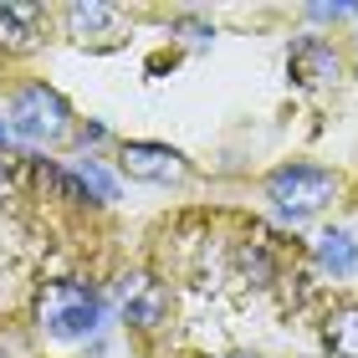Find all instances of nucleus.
I'll list each match as a JSON object with an SVG mask.
<instances>
[{"mask_svg":"<svg viewBox=\"0 0 358 358\" xmlns=\"http://www.w3.org/2000/svg\"><path fill=\"white\" fill-rule=\"evenodd\" d=\"M36 322L52 338H87L97 333V322H103V297H97V287L87 282H72V276H62V282H41L36 287Z\"/></svg>","mask_w":358,"mask_h":358,"instance_id":"f257e3e1","label":"nucleus"},{"mask_svg":"<svg viewBox=\"0 0 358 358\" xmlns=\"http://www.w3.org/2000/svg\"><path fill=\"white\" fill-rule=\"evenodd\" d=\"M266 200L292 220H307L338 200V174L322 164H282L266 174Z\"/></svg>","mask_w":358,"mask_h":358,"instance_id":"f03ea898","label":"nucleus"},{"mask_svg":"<svg viewBox=\"0 0 358 358\" xmlns=\"http://www.w3.org/2000/svg\"><path fill=\"white\" fill-rule=\"evenodd\" d=\"M6 113H10L6 128H10V134H21V138H31V143H57V138L72 134V108H67V97H62L57 87H46V83L15 87Z\"/></svg>","mask_w":358,"mask_h":358,"instance_id":"7ed1b4c3","label":"nucleus"},{"mask_svg":"<svg viewBox=\"0 0 358 358\" xmlns=\"http://www.w3.org/2000/svg\"><path fill=\"white\" fill-rule=\"evenodd\" d=\"M118 302H123V322L134 333H159L169 322V287L149 271H128L118 282Z\"/></svg>","mask_w":358,"mask_h":358,"instance_id":"20e7f679","label":"nucleus"},{"mask_svg":"<svg viewBox=\"0 0 358 358\" xmlns=\"http://www.w3.org/2000/svg\"><path fill=\"white\" fill-rule=\"evenodd\" d=\"M118 169L128 179H143V185H179L189 174L185 154L169 149V143H154V138H128L118 149Z\"/></svg>","mask_w":358,"mask_h":358,"instance_id":"39448f33","label":"nucleus"},{"mask_svg":"<svg viewBox=\"0 0 358 358\" xmlns=\"http://www.w3.org/2000/svg\"><path fill=\"white\" fill-rule=\"evenodd\" d=\"M62 26L77 46H118L123 41V10L103 6V0H77L62 6Z\"/></svg>","mask_w":358,"mask_h":358,"instance_id":"423d86ee","label":"nucleus"},{"mask_svg":"<svg viewBox=\"0 0 358 358\" xmlns=\"http://www.w3.org/2000/svg\"><path fill=\"white\" fill-rule=\"evenodd\" d=\"M338 72H343V62H338V52L322 36H302V41H292V52H287V77L297 87H328L338 83Z\"/></svg>","mask_w":358,"mask_h":358,"instance_id":"0eeeda50","label":"nucleus"},{"mask_svg":"<svg viewBox=\"0 0 358 358\" xmlns=\"http://www.w3.org/2000/svg\"><path fill=\"white\" fill-rule=\"evenodd\" d=\"M41 6H0V52L31 57L41 46Z\"/></svg>","mask_w":358,"mask_h":358,"instance_id":"6e6552de","label":"nucleus"},{"mask_svg":"<svg viewBox=\"0 0 358 358\" xmlns=\"http://www.w3.org/2000/svg\"><path fill=\"white\" fill-rule=\"evenodd\" d=\"M322 343H328L333 358H358V302L328 313V322H322Z\"/></svg>","mask_w":358,"mask_h":358,"instance_id":"1a4fd4ad","label":"nucleus"},{"mask_svg":"<svg viewBox=\"0 0 358 358\" xmlns=\"http://www.w3.org/2000/svg\"><path fill=\"white\" fill-rule=\"evenodd\" d=\"M317 266L333 271V276H353L358 271V241L348 231H328L317 241Z\"/></svg>","mask_w":358,"mask_h":358,"instance_id":"9d476101","label":"nucleus"},{"mask_svg":"<svg viewBox=\"0 0 358 358\" xmlns=\"http://www.w3.org/2000/svg\"><path fill=\"white\" fill-rule=\"evenodd\" d=\"M77 179H83V189L92 194V205H113V200H118V189H113V179H108L103 169H97L92 159H77Z\"/></svg>","mask_w":358,"mask_h":358,"instance_id":"9b49d317","label":"nucleus"},{"mask_svg":"<svg viewBox=\"0 0 358 358\" xmlns=\"http://www.w3.org/2000/svg\"><path fill=\"white\" fill-rule=\"evenodd\" d=\"M21 194V154L0 149V205H10Z\"/></svg>","mask_w":358,"mask_h":358,"instance_id":"f8f14e48","label":"nucleus"},{"mask_svg":"<svg viewBox=\"0 0 358 358\" xmlns=\"http://www.w3.org/2000/svg\"><path fill=\"white\" fill-rule=\"evenodd\" d=\"M317 21H343V15H353V6H313Z\"/></svg>","mask_w":358,"mask_h":358,"instance_id":"ddd939ff","label":"nucleus"},{"mask_svg":"<svg viewBox=\"0 0 358 358\" xmlns=\"http://www.w3.org/2000/svg\"><path fill=\"white\" fill-rule=\"evenodd\" d=\"M179 31H185V36H189V41H194V46H205V41H210V36H215V31H205V26H200V21H185V26H179Z\"/></svg>","mask_w":358,"mask_h":358,"instance_id":"4468645a","label":"nucleus"},{"mask_svg":"<svg viewBox=\"0 0 358 358\" xmlns=\"http://www.w3.org/2000/svg\"><path fill=\"white\" fill-rule=\"evenodd\" d=\"M77 138H83V143H103V138H108V128H103V123H87Z\"/></svg>","mask_w":358,"mask_h":358,"instance_id":"2eb2a0df","label":"nucleus"},{"mask_svg":"<svg viewBox=\"0 0 358 358\" xmlns=\"http://www.w3.org/2000/svg\"><path fill=\"white\" fill-rule=\"evenodd\" d=\"M6 138H10V128H6V123H0V149H6Z\"/></svg>","mask_w":358,"mask_h":358,"instance_id":"dca6fc26","label":"nucleus"},{"mask_svg":"<svg viewBox=\"0 0 358 358\" xmlns=\"http://www.w3.org/2000/svg\"><path fill=\"white\" fill-rule=\"evenodd\" d=\"M225 358H256V353H225Z\"/></svg>","mask_w":358,"mask_h":358,"instance_id":"f3484780","label":"nucleus"}]
</instances>
